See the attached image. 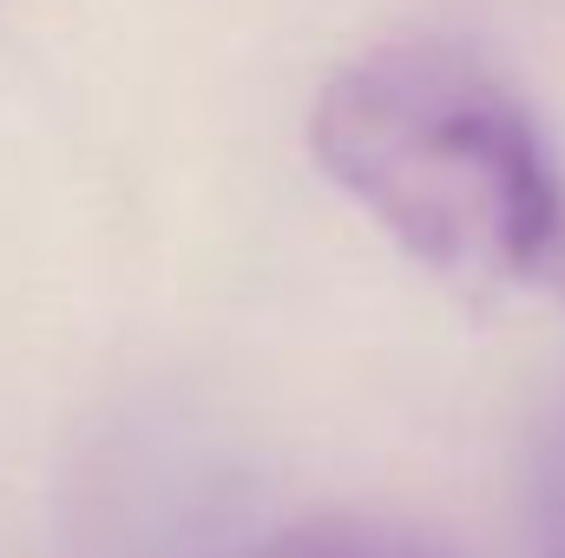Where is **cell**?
<instances>
[{"mask_svg":"<svg viewBox=\"0 0 565 558\" xmlns=\"http://www.w3.org/2000/svg\"><path fill=\"white\" fill-rule=\"evenodd\" d=\"M309 151L415 264L565 296V171L526 93L460 40H388L329 73Z\"/></svg>","mask_w":565,"mask_h":558,"instance_id":"obj_1","label":"cell"},{"mask_svg":"<svg viewBox=\"0 0 565 558\" xmlns=\"http://www.w3.org/2000/svg\"><path fill=\"white\" fill-rule=\"evenodd\" d=\"M526 506H533V552L540 558H565V408L540 427L533 480H526Z\"/></svg>","mask_w":565,"mask_h":558,"instance_id":"obj_3","label":"cell"},{"mask_svg":"<svg viewBox=\"0 0 565 558\" xmlns=\"http://www.w3.org/2000/svg\"><path fill=\"white\" fill-rule=\"evenodd\" d=\"M264 558H447V552H434L415 533H395V526L322 519V526H296V533L277 539Z\"/></svg>","mask_w":565,"mask_h":558,"instance_id":"obj_2","label":"cell"}]
</instances>
